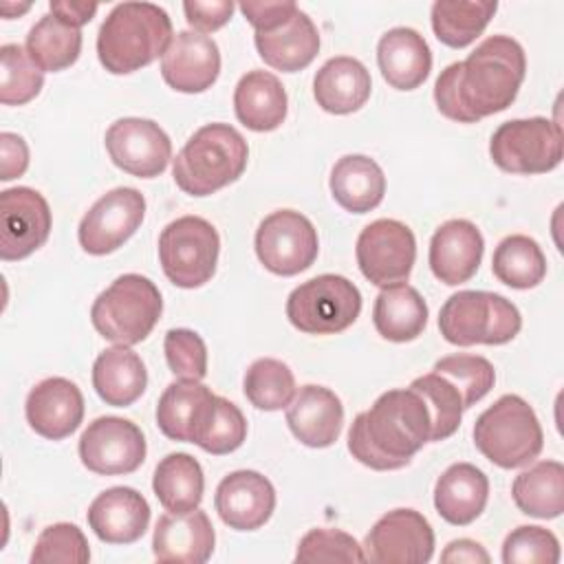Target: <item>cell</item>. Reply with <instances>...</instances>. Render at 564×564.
Instances as JSON below:
<instances>
[{"mask_svg": "<svg viewBox=\"0 0 564 564\" xmlns=\"http://www.w3.org/2000/svg\"><path fill=\"white\" fill-rule=\"evenodd\" d=\"M297 564L315 562H366L359 542L339 529H311L297 544Z\"/></svg>", "mask_w": 564, "mask_h": 564, "instance_id": "45", "label": "cell"}, {"mask_svg": "<svg viewBox=\"0 0 564 564\" xmlns=\"http://www.w3.org/2000/svg\"><path fill=\"white\" fill-rule=\"evenodd\" d=\"M474 445L494 465L516 469L540 456L544 434L533 408L522 397L502 394L476 419Z\"/></svg>", "mask_w": 564, "mask_h": 564, "instance_id": "5", "label": "cell"}, {"mask_svg": "<svg viewBox=\"0 0 564 564\" xmlns=\"http://www.w3.org/2000/svg\"><path fill=\"white\" fill-rule=\"evenodd\" d=\"M496 9L491 0H438L432 4L434 35L449 48H465L487 29Z\"/></svg>", "mask_w": 564, "mask_h": 564, "instance_id": "37", "label": "cell"}, {"mask_svg": "<svg viewBox=\"0 0 564 564\" xmlns=\"http://www.w3.org/2000/svg\"><path fill=\"white\" fill-rule=\"evenodd\" d=\"M29 9H31V4H29V2H24V4H11V2H2V7H0V11H2V15H4L7 20H11V18H15V15H20V13L29 11Z\"/></svg>", "mask_w": 564, "mask_h": 564, "instance_id": "53", "label": "cell"}, {"mask_svg": "<svg viewBox=\"0 0 564 564\" xmlns=\"http://www.w3.org/2000/svg\"><path fill=\"white\" fill-rule=\"evenodd\" d=\"M31 430L48 441L70 436L84 419L82 390L64 377H48L35 383L24 403Z\"/></svg>", "mask_w": 564, "mask_h": 564, "instance_id": "20", "label": "cell"}, {"mask_svg": "<svg viewBox=\"0 0 564 564\" xmlns=\"http://www.w3.org/2000/svg\"><path fill=\"white\" fill-rule=\"evenodd\" d=\"M489 480L471 463L449 465L436 480L434 507L438 516L456 527L471 524L487 505Z\"/></svg>", "mask_w": 564, "mask_h": 564, "instance_id": "27", "label": "cell"}, {"mask_svg": "<svg viewBox=\"0 0 564 564\" xmlns=\"http://www.w3.org/2000/svg\"><path fill=\"white\" fill-rule=\"evenodd\" d=\"M319 251L313 223L295 209L269 214L256 229V256L275 275H297L306 271Z\"/></svg>", "mask_w": 564, "mask_h": 564, "instance_id": "11", "label": "cell"}, {"mask_svg": "<svg viewBox=\"0 0 564 564\" xmlns=\"http://www.w3.org/2000/svg\"><path fill=\"white\" fill-rule=\"evenodd\" d=\"M258 55L275 70L295 73L306 68L319 51V33L304 11H295L271 31H256Z\"/></svg>", "mask_w": 564, "mask_h": 564, "instance_id": "26", "label": "cell"}, {"mask_svg": "<svg viewBox=\"0 0 564 564\" xmlns=\"http://www.w3.org/2000/svg\"><path fill=\"white\" fill-rule=\"evenodd\" d=\"M88 527L106 544H132L150 524V505L132 487H110L88 507Z\"/></svg>", "mask_w": 564, "mask_h": 564, "instance_id": "23", "label": "cell"}, {"mask_svg": "<svg viewBox=\"0 0 564 564\" xmlns=\"http://www.w3.org/2000/svg\"><path fill=\"white\" fill-rule=\"evenodd\" d=\"M90 560V549L86 535L77 524L70 522H55L46 527L33 546L31 562L33 564H86Z\"/></svg>", "mask_w": 564, "mask_h": 564, "instance_id": "44", "label": "cell"}, {"mask_svg": "<svg viewBox=\"0 0 564 564\" xmlns=\"http://www.w3.org/2000/svg\"><path fill=\"white\" fill-rule=\"evenodd\" d=\"M172 37L165 9L152 2H121L99 26L97 57L108 73L128 75L163 57Z\"/></svg>", "mask_w": 564, "mask_h": 564, "instance_id": "3", "label": "cell"}, {"mask_svg": "<svg viewBox=\"0 0 564 564\" xmlns=\"http://www.w3.org/2000/svg\"><path fill=\"white\" fill-rule=\"evenodd\" d=\"M152 489L167 511L185 513L198 509L205 489L200 463L185 452L167 454L154 469Z\"/></svg>", "mask_w": 564, "mask_h": 564, "instance_id": "35", "label": "cell"}, {"mask_svg": "<svg viewBox=\"0 0 564 564\" xmlns=\"http://www.w3.org/2000/svg\"><path fill=\"white\" fill-rule=\"evenodd\" d=\"M0 178L11 181L26 172L29 167V148L20 134L2 132L0 134Z\"/></svg>", "mask_w": 564, "mask_h": 564, "instance_id": "50", "label": "cell"}, {"mask_svg": "<svg viewBox=\"0 0 564 564\" xmlns=\"http://www.w3.org/2000/svg\"><path fill=\"white\" fill-rule=\"evenodd\" d=\"M372 90L368 68L348 55L330 57L313 79V95L322 110L330 115H350L359 110Z\"/></svg>", "mask_w": 564, "mask_h": 564, "instance_id": "28", "label": "cell"}, {"mask_svg": "<svg viewBox=\"0 0 564 564\" xmlns=\"http://www.w3.org/2000/svg\"><path fill=\"white\" fill-rule=\"evenodd\" d=\"M145 366L128 346L106 348L93 364V388L106 405H132L145 392Z\"/></svg>", "mask_w": 564, "mask_h": 564, "instance_id": "30", "label": "cell"}, {"mask_svg": "<svg viewBox=\"0 0 564 564\" xmlns=\"http://www.w3.org/2000/svg\"><path fill=\"white\" fill-rule=\"evenodd\" d=\"M485 240L480 229L465 218L443 223L430 240V269L436 280L458 286L474 278L480 267Z\"/></svg>", "mask_w": 564, "mask_h": 564, "instance_id": "21", "label": "cell"}, {"mask_svg": "<svg viewBox=\"0 0 564 564\" xmlns=\"http://www.w3.org/2000/svg\"><path fill=\"white\" fill-rule=\"evenodd\" d=\"M163 313V300L152 280L139 273L119 275L97 295L90 308L95 330L119 346L143 341Z\"/></svg>", "mask_w": 564, "mask_h": 564, "instance_id": "6", "label": "cell"}, {"mask_svg": "<svg viewBox=\"0 0 564 564\" xmlns=\"http://www.w3.org/2000/svg\"><path fill=\"white\" fill-rule=\"evenodd\" d=\"M489 154L505 172L546 174L562 163V128L546 117L505 121L491 134Z\"/></svg>", "mask_w": 564, "mask_h": 564, "instance_id": "10", "label": "cell"}, {"mask_svg": "<svg viewBox=\"0 0 564 564\" xmlns=\"http://www.w3.org/2000/svg\"><path fill=\"white\" fill-rule=\"evenodd\" d=\"M236 4L229 0H212V2H185L183 11H185V20L189 22V26H194L200 33H212L218 31L220 26H225L234 13Z\"/></svg>", "mask_w": 564, "mask_h": 564, "instance_id": "49", "label": "cell"}, {"mask_svg": "<svg viewBox=\"0 0 564 564\" xmlns=\"http://www.w3.org/2000/svg\"><path fill=\"white\" fill-rule=\"evenodd\" d=\"M238 121L253 132H271L286 119L289 97L282 82L269 70H249L234 90Z\"/></svg>", "mask_w": 564, "mask_h": 564, "instance_id": "29", "label": "cell"}, {"mask_svg": "<svg viewBox=\"0 0 564 564\" xmlns=\"http://www.w3.org/2000/svg\"><path fill=\"white\" fill-rule=\"evenodd\" d=\"M377 64L392 88L414 90L432 70V51L419 31L394 26L377 44Z\"/></svg>", "mask_w": 564, "mask_h": 564, "instance_id": "25", "label": "cell"}, {"mask_svg": "<svg viewBox=\"0 0 564 564\" xmlns=\"http://www.w3.org/2000/svg\"><path fill=\"white\" fill-rule=\"evenodd\" d=\"M434 372L443 375L463 399V408L469 410L478 403L496 381L494 366L480 355H447L434 364Z\"/></svg>", "mask_w": 564, "mask_h": 564, "instance_id": "43", "label": "cell"}, {"mask_svg": "<svg viewBox=\"0 0 564 564\" xmlns=\"http://www.w3.org/2000/svg\"><path fill=\"white\" fill-rule=\"evenodd\" d=\"M214 507L229 529L256 531L275 509V489L260 471L238 469L218 482Z\"/></svg>", "mask_w": 564, "mask_h": 564, "instance_id": "19", "label": "cell"}, {"mask_svg": "<svg viewBox=\"0 0 564 564\" xmlns=\"http://www.w3.org/2000/svg\"><path fill=\"white\" fill-rule=\"evenodd\" d=\"M527 75L522 46L509 35L482 40L463 62L441 70L434 101L441 115L458 123H476L507 110Z\"/></svg>", "mask_w": 564, "mask_h": 564, "instance_id": "1", "label": "cell"}, {"mask_svg": "<svg viewBox=\"0 0 564 564\" xmlns=\"http://www.w3.org/2000/svg\"><path fill=\"white\" fill-rule=\"evenodd\" d=\"M242 390L253 408L275 412L286 408L295 397V377L284 361L262 357L247 368Z\"/></svg>", "mask_w": 564, "mask_h": 564, "instance_id": "39", "label": "cell"}, {"mask_svg": "<svg viewBox=\"0 0 564 564\" xmlns=\"http://www.w3.org/2000/svg\"><path fill=\"white\" fill-rule=\"evenodd\" d=\"M361 293L344 275L324 273L295 286L286 300L289 322L306 335H335L357 322Z\"/></svg>", "mask_w": 564, "mask_h": 564, "instance_id": "8", "label": "cell"}, {"mask_svg": "<svg viewBox=\"0 0 564 564\" xmlns=\"http://www.w3.org/2000/svg\"><path fill=\"white\" fill-rule=\"evenodd\" d=\"M432 419L419 392L399 388L383 392L370 410L355 416L348 430V452L361 465L392 471L410 465L430 441Z\"/></svg>", "mask_w": 564, "mask_h": 564, "instance_id": "2", "label": "cell"}, {"mask_svg": "<svg viewBox=\"0 0 564 564\" xmlns=\"http://www.w3.org/2000/svg\"><path fill=\"white\" fill-rule=\"evenodd\" d=\"M355 256L364 278L386 289L410 278L416 260V240L408 225L394 218H379L361 229Z\"/></svg>", "mask_w": 564, "mask_h": 564, "instance_id": "12", "label": "cell"}, {"mask_svg": "<svg viewBox=\"0 0 564 564\" xmlns=\"http://www.w3.org/2000/svg\"><path fill=\"white\" fill-rule=\"evenodd\" d=\"M410 388L414 392H419L430 410V419H432V432H430V441L438 443L449 438L463 419V399L460 392L438 372H430L423 377H416Z\"/></svg>", "mask_w": 564, "mask_h": 564, "instance_id": "41", "label": "cell"}, {"mask_svg": "<svg viewBox=\"0 0 564 564\" xmlns=\"http://www.w3.org/2000/svg\"><path fill=\"white\" fill-rule=\"evenodd\" d=\"M245 137L229 123L198 128L176 154L174 183L189 196H209L238 181L247 167Z\"/></svg>", "mask_w": 564, "mask_h": 564, "instance_id": "4", "label": "cell"}, {"mask_svg": "<svg viewBox=\"0 0 564 564\" xmlns=\"http://www.w3.org/2000/svg\"><path fill=\"white\" fill-rule=\"evenodd\" d=\"M361 549L366 562L423 564L434 553V531L423 513L394 509L375 522Z\"/></svg>", "mask_w": 564, "mask_h": 564, "instance_id": "15", "label": "cell"}, {"mask_svg": "<svg viewBox=\"0 0 564 564\" xmlns=\"http://www.w3.org/2000/svg\"><path fill=\"white\" fill-rule=\"evenodd\" d=\"M24 48L42 73H57L77 62L82 53V31L46 13L31 26Z\"/></svg>", "mask_w": 564, "mask_h": 564, "instance_id": "36", "label": "cell"}, {"mask_svg": "<svg viewBox=\"0 0 564 564\" xmlns=\"http://www.w3.org/2000/svg\"><path fill=\"white\" fill-rule=\"evenodd\" d=\"M286 423L293 436L306 447H328L341 434L344 405L333 390L306 383L286 405Z\"/></svg>", "mask_w": 564, "mask_h": 564, "instance_id": "24", "label": "cell"}, {"mask_svg": "<svg viewBox=\"0 0 564 564\" xmlns=\"http://www.w3.org/2000/svg\"><path fill=\"white\" fill-rule=\"evenodd\" d=\"M443 562H480L487 564L489 562V553L474 540L469 538H460V540H452L445 551L441 553Z\"/></svg>", "mask_w": 564, "mask_h": 564, "instance_id": "52", "label": "cell"}, {"mask_svg": "<svg viewBox=\"0 0 564 564\" xmlns=\"http://www.w3.org/2000/svg\"><path fill=\"white\" fill-rule=\"evenodd\" d=\"M48 9L62 22L79 29L86 22L93 20V15L97 13L99 4H95V2H73V0H51Z\"/></svg>", "mask_w": 564, "mask_h": 564, "instance_id": "51", "label": "cell"}, {"mask_svg": "<svg viewBox=\"0 0 564 564\" xmlns=\"http://www.w3.org/2000/svg\"><path fill=\"white\" fill-rule=\"evenodd\" d=\"M46 198L31 187L0 192V258L22 260L40 249L51 234Z\"/></svg>", "mask_w": 564, "mask_h": 564, "instance_id": "17", "label": "cell"}, {"mask_svg": "<svg viewBox=\"0 0 564 564\" xmlns=\"http://www.w3.org/2000/svg\"><path fill=\"white\" fill-rule=\"evenodd\" d=\"M502 562L505 564H557L560 562V542L557 538L535 524H524L513 529L502 542Z\"/></svg>", "mask_w": 564, "mask_h": 564, "instance_id": "46", "label": "cell"}, {"mask_svg": "<svg viewBox=\"0 0 564 564\" xmlns=\"http://www.w3.org/2000/svg\"><path fill=\"white\" fill-rule=\"evenodd\" d=\"M165 361L174 377L200 381L207 375V346L189 328H172L163 339Z\"/></svg>", "mask_w": 564, "mask_h": 564, "instance_id": "47", "label": "cell"}, {"mask_svg": "<svg viewBox=\"0 0 564 564\" xmlns=\"http://www.w3.org/2000/svg\"><path fill=\"white\" fill-rule=\"evenodd\" d=\"M247 438V419L240 408L223 397H214L207 414L194 436V445L200 449L223 456L236 452Z\"/></svg>", "mask_w": 564, "mask_h": 564, "instance_id": "40", "label": "cell"}, {"mask_svg": "<svg viewBox=\"0 0 564 564\" xmlns=\"http://www.w3.org/2000/svg\"><path fill=\"white\" fill-rule=\"evenodd\" d=\"M372 322L377 333L388 341H412L427 324V304L421 293L401 282L381 289L375 300Z\"/></svg>", "mask_w": 564, "mask_h": 564, "instance_id": "32", "label": "cell"}, {"mask_svg": "<svg viewBox=\"0 0 564 564\" xmlns=\"http://www.w3.org/2000/svg\"><path fill=\"white\" fill-rule=\"evenodd\" d=\"M330 194L350 214L375 209L386 194V176L379 163L366 154H346L330 170Z\"/></svg>", "mask_w": 564, "mask_h": 564, "instance_id": "31", "label": "cell"}, {"mask_svg": "<svg viewBox=\"0 0 564 564\" xmlns=\"http://www.w3.org/2000/svg\"><path fill=\"white\" fill-rule=\"evenodd\" d=\"M220 238L200 216H181L159 236V260L165 278L181 289H198L216 273Z\"/></svg>", "mask_w": 564, "mask_h": 564, "instance_id": "9", "label": "cell"}, {"mask_svg": "<svg viewBox=\"0 0 564 564\" xmlns=\"http://www.w3.org/2000/svg\"><path fill=\"white\" fill-rule=\"evenodd\" d=\"M220 73L218 44L198 31H178L161 57V75L178 93H203Z\"/></svg>", "mask_w": 564, "mask_h": 564, "instance_id": "18", "label": "cell"}, {"mask_svg": "<svg viewBox=\"0 0 564 564\" xmlns=\"http://www.w3.org/2000/svg\"><path fill=\"white\" fill-rule=\"evenodd\" d=\"M145 198L134 187H115L104 194L82 218L77 238L86 253L117 251L143 223Z\"/></svg>", "mask_w": 564, "mask_h": 564, "instance_id": "14", "label": "cell"}, {"mask_svg": "<svg viewBox=\"0 0 564 564\" xmlns=\"http://www.w3.org/2000/svg\"><path fill=\"white\" fill-rule=\"evenodd\" d=\"M516 507L540 520H551L564 511V465L557 460H540L518 474L511 485Z\"/></svg>", "mask_w": 564, "mask_h": 564, "instance_id": "34", "label": "cell"}, {"mask_svg": "<svg viewBox=\"0 0 564 564\" xmlns=\"http://www.w3.org/2000/svg\"><path fill=\"white\" fill-rule=\"evenodd\" d=\"M106 150L110 161L139 178H154L165 172L172 159V141L165 130L141 117L117 119L106 130Z\"/></svg>", "mask_w": 564, "mask_h": 564, "instance_id": "16", "label": "cell"}, {"mask_svg": "<svg viewBox=\"0 0 564 564\" xmlns=\"http://www.w3.org/2000/svg\"><path fill=\"white\" fill-rule=\"evenodd\" d=\"M438 328L454 346H500L522 328V315L513 302L489 291H458L445 300Z\"/></svg>", "mask_w": 564, "mask_h": 564, "instance_id": "7", "label": "cell"}, {"mask_svg": "<svg viewBox=\"0 0 564 564\" xmlns=\"http://www.w3.org/2000/svg\"><path fill=\"white\" fill-rule=\"evenodd\" d=\"M491 271L511 289H533L546 275V258L533 238L513 234L498 242L491 258Z\"/></svg>", "mask_w": 564, "mask_h": 564, "instance_id": "38", "label": "cell"}, {"mask_svg": "<svg viewBox=\"0 0 564 564\" xmlns=\"http://www.w3.org/2000/svg\"><path fill=\"white\" fill-rule=\"evenodd\" d=\"M0 101L22 106L35 99L44 86V73L20 44L0 46Z\"/></svg>", "mask_w": 564, "mask_h": 564, "instance_id": "42", "label": "cell"}, {"mask_svg": "<svg viewBox=\"0 0 564 564\" xmlns=\"http://www.w3.org/2000/svg\"><path fill=\"white\" fill-rule=\"evenodd\" d=\"M214 544L216 533L212 520L200 509L159 516L152 535V553L159 562L203 564L212 557Z\"/></svg>", "mask_w": 564, "mask_h": 564, "instance_id": "22", "label": "cell"}, {"mask_svg": "<svg viewBox=\"0 0 564 564\" xmlns=\"http://www.w3.org/2000/svg\"><path fill=\"white\" fill-rule=\"evenodd\" d=\"M212 399L214 392L200 381L178 379L170 383L156 405L159 430L172 441L192 443Z\"/></svg>", "mask_w": 564, "mask_h": 564, "instance_id": "33", "label": "cell"}, {"mask_svg": "<svg viewBox=\"0 0 564 564\" xmlns=\"http://www.w3.org/2000/svg\"><path fill=\"white\" fill-rule=\"evenodd\" d=\"M238 9L256 31H271L282 22H286L297 11V4L291 0H264V2L247 0V2H240Z\"/></svg>", "mask_w": 564, "mask_h": 564, "instance_id": "48", "label": "cell"}, {"mask_svg": "<svg viewBox=\"0 0 564 564\" xmlns=\"http://www.w3.org/2000/svg\"><path fill=\"white\" fill-rule=\"evenodd\" d=\"M141 427L121 416H99L79 436L82 465L99 476L137 471L145 460Z\"/></svg>", "mask_w": 564, "mask_h": 564, "instance_id": "13", "label": "cell"}]
</instances>
